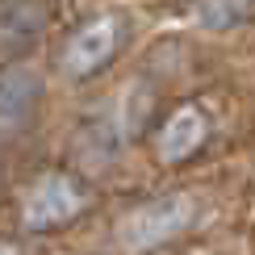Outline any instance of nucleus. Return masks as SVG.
Returning a JSON list of instances; mask_svg holds the SVG:
<instances>
[{
	"instance_id": "nucleus-1",
	"label": "nucleus",
	"mask_w": 255,
	"mask_h": 255,
	"mask_svg": "<svg viewBox=\"0 0 255 255\" xmlns=\"http://www.w3.org/2000/svg\"><path fill=\"white\" fill-rule=\"evenodd\" d=\"M193 218H197L193 197L172 193V197H159V201L130 209L122 222V239L130 251H155V247H167L172 239H180L193 226Z\"/></svg>"
},
{
	"instance_id": "nucleus-2",
	"label": "nucleus",
	"mask_w": 255,
	"mask_h": 255,
	"mask_svg": "<svg viewBox=\"0 0 255 255\" xmlns=\"http://www.w3.org/2000/svg\"><path fill=\"white\" fill-rule=\"evenodd\" d=\"M122 42H126V21L122 17H113V13L88 17L84 25H76L67 34V42H63V50H59L63 76H71V80L97 76L105 63L122 50Z\"/></svg>"
},
{
	"instance_id": "nucleus-3",
	"label": "nucleus",
	"mask_w": 255,
	"mask_h": 255,
	"mask_svg": "<svg viewBox=\"0 0 255 255\" xmlns=\"http://www.w3.org/2000/svg\"><path fill=\"white\" fill-rule=\"evenodd\" d=\"M88 205H92V188L84 180L67 172H50L29 188L25 205H21V222L29 230H55V226H67L71 218H80Z\"/></svg>"
},
{
	"instance_id": "nucleus-4",
	"label": "nucleus",
	"mask_w": 255,
	"mask_h": 255,
	"mask_svg": "<svg viewBox=\"0 0 255 255\" xmlns=\"http://www.w3.org/2000/svg\"><path fill=\"white\" fill-rule=\"evenodd\" d=\"M205 142H209V118L197 105H180V109L167 113L163 126L151 134V146H155L159 163H184V159H193Z\"/></svg>"
},
{
	"instance_id": "nucleus-5",
	"label": "nucleus",
	"mask_w": 255,
	"mask_h": 255,
	"mask_svg": "<svg viewBox=\"0 0 255 255\" xmlns=\"http://www.w3.org/2000/svg\"><path fill=\"white\" fill-rule=\"evenodd\" d=\"M42 101V76L25 63L0 67V130H25Z\"/></svg>"
},
{
	"instance_id": "nucleus-6",
	"label": "nucleus",
	"mask_w": 255,
	"mask_h": 255,
	"mask_svg": "<svg viewBox=\"0 0 255 255\" xmlns=\"http://www.w3.org/2000/svg\"><path fill=\"white\" fill-rule=\"evenodd\" d=\"M42 29H46L42 0H4L0 4V50L4 55H21V50L38 46Z\"/></svg>"
},
{
	"instance_id": "nucleus-7",
	"label": "nucleus",
	"mask_w": 255,
	"mask_h": 255,
	"mask_svg": "<svg viewBox=\"0 0 255 255\" xmlns=\"http://www.w3.org/2000/svg\"><path fill=\"white\" fill-rule=\"evenodd\" d=\"M197 21L209 29H230L255 17V0H197Z\"/></svg>"
},
{
	"instance_id": "nucleus-8",
	"label": "nucleus",
	"mask_w": 255,
	"mask_h": 255,
	"mask_svg": "<svg viewBox=\"0 0 255 255\" xmlns=\"http://www.w3.org/2000/svg\"><path fill=\"white\" fill-rule=\"evenodd\" d=\"M0 255H21V251L13 247V243H0Z\"/></svg>"
}]
</instances>
